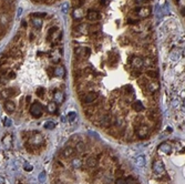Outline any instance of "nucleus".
Masks as SVG:
<instances>
[{"label":"nucleus","instance_id":"f257e3e1","mask_svg":"<svg viewBox=\"0 0 185 184\" xmlns=\"http://www.w3.org/2000/svg\"><path fill=\"white\" fill-rule=\"evenodd\" d=\"M80 100L82 101V103H86V104H92L94 101L98 100L99 98V93L95 91H88L86 93L80 96Z\"/></svg>","mask_w":185,"mask_h":184},{"label":"nucleus","instance_id":"f03ea898","mask_svg":"<svg viewBox=\"0 0 185 184\" xmlns=\"http://www.w3.org/2000/svg\"><path fill=\"white\" fill-rule=\"evenodd\" d=\"M28 144L32 145L33 148H40L44 143V139H43L42 134H39V133H34L33 136H29V140L27 142Z\"/></svg>","mask_w":185,"mask_h":184},{"label":"nucleus","instance_id":"7ed1b4c3","mask_svg":"<svg viewBox=\"0 0 185 184\" xmlns=\"http://www.w3.org/2000/svg\"><path fill=\"white\" fill-rule=\"evenodd\" d=\"M30 113L33 118H40L42 116V106L39 102H33L30 106Z\"/></svg>","mask_w":185,"mask_h":184},{"label":"nucleus","instance_id":"20e7f679","mask_svg":"<svg viewBox=\"0 0 185 184\" xmlns=\"http://www.w3.org/2000/svg\"><path fill=\"white\" fill-rule=\"evenodd\" d=\"M149 132H150V128L145 124H142V126H138V128H134V133L135 136H139V138H145V136H149Z\"/></svg>","mask_w":185,"mask_h":184},{"label":"nucleus","instance_id":"39448f33","mask_svg":"<svg viewBox=\"0 0 185 184\" xmlns=\"http://www.w3.org/2000/svg\"><path fill=\"white\" fill-rule=\"evenodd\" d=\"M152 170H153V172H154L156 175L163 174V173H164V171H165V169H164V165H163V163H162V161H160V160H155L154 162H153Z\"/></svg>","mask_w":185,"mask_h":184},{"label":"nucleus","instance_id":"423d86ee","mask_svg":"<svg viewBox=\"0 0 185 184\" xmlns=\"http://www.w3.org/2000/svg\"><path fill=\"white\" fill-rule=\"evenodd\" d=\"M129 62H130V64L133 67L132 69H138V70H141V68L143 67V58L138 57V56L132 57V58L129 60Z\"/></svg>","mask_w":185,"mask_h":184},{"label":"nucleus","instance_id":"0eeeda50","mask_svg":"<svg viewBox=\"0 0 185 184\" xmlns=\"http://www.w3.org/2000/svg\"><path fill=\"white\" fill-rule=\"evenodd\" d=\"M157 152L161 153V154H170L172 152V146L169 144V143H162L161 145L159 146L157 149Z\"/></svg>","mask_w":185,"mask_h":184},{"label":"nucleus","instance_id":"6e6552de","mask_svg":"<svg viewBox=\"0 0 185 184\" xmlns=\"http://www.w3.org/2000/svg\"><path fill=\"white\" fill-rule=\"evenodd\" d=\"M86 18H88V20H90V21H96V20L100 19V14L96 10L90 9L88 11V14H86Z\"/></svg>","mask_w":185,"mask_h":184},{"label":"nucleus","instance_id":"1a4fd4ad","mask_svg":"<svg viewBox=\"0 0 185 184\" xmlns=\"http://www.w3.org/2000/svg\"><path fill=\"white\" fill-rule=\"evenodd\" d=\"M131 107H132L133 110H135L138 112H142L145 110V106H144V103L142 101H134Z\"/></svg>","mask_w":185,"mask_h":184},{"label":"nucleus","instance_id":"9d476101","mask_svg":"<svg viewBox=\"0 0 185 184\" xmlns=\"http://www.w3.org/2000/svg\"><path fill=\"white\" fill-rule=\"evenodd\" d=\"M5 110L8 113H14V110H16V104H14L12 101H9V100H7L5 102Z\"/></svg>","mask_w":185,"mask_h":184},{"label":"nucleus","instance_id":"9b49d317","mask_svg":"<svg viewBox=\"0 0 185 184\" xmlns=\"http://www.w3.org/2000/svg\"><path fill=\"white\" fill-rule=\"evenodd\" d=\"M145 73H146V78H150L151 80H155L159 77V73H157L155 69H149V70H146Z\"/></svg>","mask_w":185,"mask_h":184},{"label":"nucleus","instance_id":"f8f14e48","mask_svg":"<svg viewBox=\"0 0 185 184\" xmlns=\"http://www.w3.org/2000/svg\"><path fill=\"white\" fill-rule=\"evenodd\" d=\"M96 163H98V161L93 156H90V158H88L86 161V164L88 168H90V169H94L95 166H96Z\"/></svg>","mask_w":185,"mask_h":184},{"label":"nucleus","instance_id":"ddd939ff","mask_svg":"<svg viewBox=\"0 0 185 184\" xmlns=\"http://www.w3.org/2000/svg\"><path fill=\"white\" fill-rule=\"evenodd\" d=\"M150 8H147V7H142V8H139V11L138 14L140 17H142V18H145L147 16L150 15Z\"/></svg>","mask_w":185,"mask_h":184},{"label":"nucleus","instance_id":"4468645a","mask_svg":"<svg viewBox=\"0 0 185 184\" xmlns=\"http://www.w3.org/2000/svg\"><path fill=\"white\" fill-rule=\"evenodd\" d=\"M53 99H54V101H57L58 103H61V102H63V100H64V94H63V92H61V91L54 92V94H53Z\"/></svg>","mask_w":185,"mask_h":184},{"label":"nucleus","instance_id":"2eb2a0df","mask_svg":"<svg viewBox=\"0 0 185 184\" xmlns=\"http://www.w3.org/2000/svg\"><path fill=\"white\" fill-rule=\"evenodd\" d=\"M53 73L56 74V76H60V77H64V74H66V72H64V68L62 67V66H59V67H57V68L53 70Z\"/></svg>","mask_w":185,"mask_h":184},{"label":"nucleus","instance_id":"dca6fc26","mask_svg":"<svg viewBox=\"0 0 185 184\" xmlns=\"http://www.w3.org/2000/svg\"><path fill=\"white\" fill-rule=\"evenodd\" d=\"M62 154L64 155L66 158H69V156H71V155L74 154V149L71 148V146H68V148L64 149V151H63V153H62Z\"/></svg>","mask_w":185,"mask_h":184},{"label":"nucleus","instance_id":"f3484780","mask_svg":"<svg viewBox=\"0 0 185 184\" xmlns=\"http://www.w3.org/2000/svg\"><path fill=\"white\" fill-rule=\"evenodd\" d=\"M135 163H136L138 166H144V165H145V159H144V156H142V155L138 156V158L135 159Z\"/></svg>","mask_w":185,"mask_h":184},{"label":"nucleus","instance_id":"a211bd4d","mask_svg":"<svg viewBox=\"0 0 185 184\" xmlns=\"http://www.w3.org/2000/svg\"><path fill=\"white\" fill-rule=\"evenodd\" d=\"M72 165H73L74 169H80L81 166H82V161H81L79 158L73 159V161H72Z\"/></svg>","mask_w":185,"mask_h":184},{"label":"nucleus","instance_id":"6ab92c4d","mask_svg":"<svg viewBox=\"0 0 185 184\" xmlns=\"http://www.w3.org/2000/svg\"><path fill=\"white\" fill-rule=\"evenodd\" d=\"M73 17L76 18V19H81L82 17H83V12H82V10L80 8H76L74 10V12H73Z\"/></svg>","mask_w":185,"mask_h":184},{"label":"nucleus","instance_id":"aec40b11","mask_svg":"<svg viewBox=\"0 0 185 184\" xmlns=\"http://www.w3.org/2000/svg\"><path fill=\"white\" fill-rule=\"evenodd\" d=\"M56 110H57V104L54 102H50L48 104V111L50 112V113H54Z\"/></svg>","mask_w":185,"mask_h":184},{"label":"nucleus","instance_id":"412c9836","mask_svg":"<svg viewBox=\"0 0 185 184\" xmlns=\"http://www.w3.org/2000/svg\"><path fill=\"white\" fill-rule=\"evenodd\" d=\"M76 152H79V153H82L83 151L86 150V145L82 143V142H79V143H76Z\"/></svg>","mask_w":185,"mask_h":184},{"label":"nucleus","instance_id":"4be33fe9","mask_svg":"<svg viewBox=\"0 0 185 184\" xmlns=\"http://www.w3.org/2000/svg\"><path fill=\"white\" fill-rule=\"evenodd\" d=\"M11 136H6L4 139H2V142H4V144H6L7 146H10L11 145Z\"/></svg>","mask_w":185,"mask_h":184},{"label":"nucleus","instance_id":"5701e85b","mask_svg":"<svg viewBox=\"0 0 185 184\" xmlns=\"http://www.w3.org/2000/svg\"><path fill=\"white\" fill-rule=\"evenodd\" d=\"M5 78L7 80H12V79L16 78V73H14V71H8V73L5 76Z\"/></svg>","mask_w":185,"mask_h":184},{"label":"nucleus","instance_id":"b1692460","mask_svg":"<svg viewBox=\"0 0 185 184\" xmlns=\"http://www.w3.org/2000/svg\"><path fill=\"white\" fill-rule=\"evenodd\" d=\"M125 183L126 184H138V182H136V180L134 179V178H132V176H128V178L125 179Z\"/></svg>","mask_w":185,"mask_h":184},{"label":"nucleus","instance_id":"393cba45","mask_svg":"<svg viewBox=\"0 0 185 184\" xmlns=\"http://www.w3.org/2000/svg\"><path fill=\"white\" fill-rule=\"evenodd\" d=\"M44 128L46 129H53L54 128V123L52 121H47L44 123Z\"/></svg>","mask_w":185,"mask_h":184},{"label":"nucleus","instance_id":"a878e982","mask_svg":"<svg viewBox=\"0 0 185 184\" xmlns=\"http://www.w3.org/2000/svg\"><path fill=\"white\" fill-rule=\"evenodd\" d=\"M32 24L36 28H40V27H41V20H33Z\"/></svg>","mask_w":185,"mask_h":184},{"label":"nucleus","instance_id":"bb28decb","mask_svg":"<svg viewBox=\"0 0 185 184\" xmlns=\"http://www.w3.org/2000/svg\"><path fill=\"white\" fill-rule=\"evenodd\" d=\"M76 116V114L74 113V112H69V113H68V118H69L70 121H73Z\"/></svg>","mask_w":185,"mask_h":184},{"label":"nucleus","instance_id":"cd10ccee","mask_svg":"<svg viewBox=\"0 0 185 184\" xmlns=\"http://www.w3.org/2000/svg\"><path fill=\"white\" fill-rule=\"evenodd\" d=\"M115 184H126L125 183V179H123V178H118L116 181H115Z\"/></svg>","mask_w":185,"mask_h":184},{"label":"nucleus","instance_id":"c85d7f7f","mask_svg":"<svg viewBox=\"0 0 185 184\" xmlns=\"http://www.w3.org/2000/svg\"><path fill=\"white\" fill-rule=\"evenodd\" d=\"M39 179H40V181H41V182H44V181H46V174H44V173H41V174H40V176H39Z\"/></svg>","mask_w":185,"mask_h":184},{"label":"nucleus","instance_id":"c756f323","mask_svg":"<svg viewBox=\"0 0 185 184\" xmlns=\"http://www.w3.org/2000/svg\"><path fill=\"white\" fill-rule=\"evenodd\" d=\"M24 170H26V171H31V170H32V166L29 164H24Z\"/></svg>","mask_w":185,"mask_h":184},{"label":"nucleus","instance_id":"7c9ffc66","mask_svg":"<svg viewBox=\"0 0 185 184\" xmlns=\"http://www.w3.org/2000/svg\"><path fill=\"white\" fill-rule=\"evenodd\" d=\"M4 123H5V126H9L10 124H11V121H10L9 119H6L5 122H4Z\"/></svg>","mask_w":185,"mask_h":184},{"label":"nucleus","instance_id":"2f4dec72","mask_svg":"<svg viewBox=\"0 0 185 184\" xmlns=\"http://www.w3.org/2000/svg\"><path fill=\"white\" fill-rule=\"evenodd\" d=\"M44 16H46V14H34L33 17H34V18H37V17H44Z\"/></svg>","mask_w":185,"mask_h":184},{"label":"nucleus","instance_id":"473e14b6","mask_svg":"<svg viewBox=\"0 0 185 184\" xmlns=\"http://www.w3.org/2000/svg\"><path fill=\"white\" fill-rule=\"evenodd\" d=\"M100 4H101L102 6H103V5L106 6V5H108V0H100Z\"/></svg>","mask_w":185,"mask_h":184},{"label":"nucleus","instance_id":"72a5a7b5","mask_svg":"<svg viewBox=\"0 0 185 184\" xmlns=\"http://www.w3.org/2000/svg\"><path fill=\"white\" fill-rule=\"evenodd\" d=\"M30 101H31V96H28V97L26 98V102H27V103H29Z\"/></svg>","mask_w":185,"mask_h":184},{"label":"nucleus","instance_id":"f704fd0d","mask_svg":"<svg viewBox=\"0 0 185 184\" xmlns=\"http://www.w3.org/2000/svg\"><path fill=\"white\" fill-rule=\"evenodd\" d=\"M0 184H6L5 179H4V178H1V176H0Z\"/></svg>","mask_w":185,"mask_h":184},{"label":"nucleus","instance_id":"c9c22d12","mask_svg":"<svg viewBox=\"0 0 185 184\" xmlns=\"http://www.w3.org/2000/svg\"><path fill=\"white\" fill-rule=\"evenodd\" d=\"M21 24H22V27H27V22H26V20H24V21L21 22Z\"/></svg>","mask_w":185,"mask_h":184}]
</instances>
